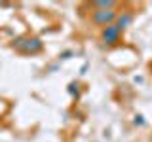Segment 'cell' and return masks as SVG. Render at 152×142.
Returning <instances> with one entry per match:
<instances>
[{"mask_svg":"<svg viewBox=\"0 0 152 142\" xmlns=\"http://www.w3.org/2000/svg\"><path fill=\"white\" fill-rule=\"evenodd\" d=\"M12 47L19 53H27V55H36L44 49V42L36 36H17L12 40Z\"/></svg>","mask_w":152,"mask_h":142,"instance_id":"obj_1","label":"cell"},{"mask_svg":"<svg viewBox=\"0 0 152 142\" xmlns=\"http://www.w3.org/2000/svg\"><path fill=\"white\" fill-rule=\"evenodd\" d=\"M122 34H124V32L114 25V23H112V25L103 27L101 28V42H103V46L104 47H116L122 42Z\"/></svg>","mask_w":152,"mask_h":142,"instance_id":"obj_2","label":"cell"},{"mask_svg":"<svg viewBox=\"0 0 152 142\" xmlns=\"http://www.w3.org/2000/svg\"><path fill=\"white\" fill-rule=\"evenodd\" d=\"M118 17V9H93L91 12V17L89 21L93 23L95 27H107V25H112Z\"/></svg>","mask_w":152,"mask_h":142,"instance_id":"obj_3","label":"cell"},{"mask_svg":"<svg viewBox=\"0 0 152 142\" xmlns=\"http://www.w3.org/2000/svg\"><path fill=\"white\" fill-rule=\"evenodd\" d=\"M133 19H135V13L129 12V9H126V12H122V13L118 12V17H116V21H114V25H116V27L124 32L127 27H131Z\"/></svg>","mask_w":152,"mask_h":142,"instance_id":"obj_4","label":"cell"},{"mask_svg":"<svg viewBox=\"0 0 152 142\" xmlns=\"http://www.w3.org/2000/svg\"><path fill=\"white\" fill-rule=\"evenodd\" d=\"M91 6H93V9H116L118 2H114V0H97Z\"/></svg>","mask_w":152,"mask_h":142,"instance_id":"obj_5","label":"cell"},{"mask_svg":"<svg viewBox=\"0 0 152 142\" xmlns=\"http://www.w3.org/2000/svg\"><path fill=\"white\" fill-rule=\"evenodd\" d=\"M66 91H69V95L72 99H78L80 97V83L78 82H70L69 87H66Z\"/></svg>","mask_w":152,"mask_h":142,"instance_id":"obj_6","label":"cell"},{"mask_svg":"<svg viewBox=\"0 0 152 142\" xmlns=\"http://www.w3.org/2000/svg\"><path fill=\"white\" fill-rule=\"evenodd\" d=\"M133 125H137V127H145V125H146L142 114H135V116H133Z\"/></svg>","mask_w":152,"mask_h":142,"instance_id":"obj_7","label":"cell"},{"mask_svg":"<svg viewBox=\"0 0 152 142\" xmlns=\"http://www.w3.org/2000/svg\"><path fill=\"white\" fill-rule=\"evenodd\" d=\"M70 57H72V51L66 49V51H63V53H59V61H66V59H70Z\"/></svg>","mask_w":152,"mask_h":142,"instance_id":"obj_8","label":"cell"},{"mask_svg":"<svg viewBox=\"0 0 152 142\" xmlns=\"http://www.w3.org/2000/svg\"><path fill=\"white\" fill-rule=\"evenodd\" d=\"M150 72H152V64H150Z\"/></svg>","mask_w":152,"mask_h":142,"instance_id":"obj_9","label":"cell"}]
</instances>
